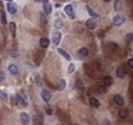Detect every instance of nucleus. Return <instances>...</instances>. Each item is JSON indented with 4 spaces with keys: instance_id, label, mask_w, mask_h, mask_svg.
<instances>
[{
    "instance_id": "nucleus-32",
    "label": "nucleus",
    "mask_w": 133,
    "mask_h": 125,
    "mask_svg": "<svg viewBox=\"0 0 133 125\" xmlns=\"http://www.w3.org/2000/svg\"><path fill=\"white\" fill-rule=\"evenodd\" d=\"M36 82H37V84H38L39 86H41V85H42V79L40 78V76H39V75L36 77Z\"/></svg>"
},
{
    "instance_id": "nucleus-22",
    "label": "nucleus",
    "mask_w": 133,
    "mask_h": 125,
    "mask_svg": "<svg viewBox=\"0 0 133 125\" xmlns=\"http://www.w3.org/2000/svg\"><path fill=\"white\" fill-rule=\"evenodd\" d=\"M33 121L35 125H42V118H40V116H34Z\"/></svg>"
},
{
    "instance_id": "nucleus-6",
    "label": "nucleus",
    "mask_w": 133,
    "mask_h": 125,
    "mask_svg": "<svg viewBox=\"0 0 133 125\" xmlns=\"http://www.w3.org/2000/svg\"><path fill=\"white\" fill-rule=\"evenodd\" d=\"M20 117H21V122H22V124L29 125V123H30V116H29L27 113H25V112L21 113Z\"/></svg>"
},
{
    "instance_id": "nucleus-21",
    "label": "nucleus",
    "mask_w": 133,
    "mask_h": 125,
    "mask_svg": "<svg viewBox=\"0 0 133 125\" xmlns=\"http://www.w3.org/2000/svg\"><path fill=\"white\" fill-rule=\"evenodd\" d=\"M78 53H79L80 57H82V58H86V57L88 56V53H89V52H88V49H87V48L82 47L79 51H78Z\"/></svg>"
},
{
    "instance_id": "nucleus-26",
    "label": "nucleus",
    "mask_w": 133,
    "mask_h": 125,
    "mask_svg": "<svg viewBox=\"0 0 133 125\" xmlns=\"http://www.w3.org/2000/svg\"><path fill=\"white\" fill-rule=\"evenodd\" d=\"M97 91H98L99 93H101V94L106 93V86H105V85H99V86L97 87Z\"/></svg>"
},
{
    "instance_id": "nucleus-30",
    "label": "nucleus",
    "mask_w": 133,
    "mask_h": 125,
    "mask_svg": "<svg viewBox=\"0 0 133 125\" xmlns=\"http://www.w3.org/2000/svg\"><path fill=\"white\" fill-rule=\"evenodd\" d=\"M0 99L1 100H4V101L7 99V95H6L5 92H3L2 90H0Z\"/></svg>"
},
{
    "instance_id": "nucleus-11",
    "label": "nucleus",
    "mask_w": 133,
    "mask_h": 125,
    "mask_svg": "<svg viewBox=\"0 0 133 125\" xmlns=\"http://www.w3.org/2000/svg\"><path fill=\"white\" fill-rule=\"evenodd\" d=\"M49 39L48 38H45V37H42L40 39V45L43 47V48H47L49 46Z\"/></svg>"
},
{
    "instance_id": "nucleus-9",
    "label": "nucleus",
    "mask_w": 133,
    "mask_h": 125,
    "mask_svg": "<svg viewBox=\"0 0 133 125\" xmlns=\"http://www.w3.org/2000/svg\"><path fill=\"white\" fill-rule=\"evenodd\" d=\"M114 103H115L116 105H118V106H123V105H124V98H123L121 95L116 94V95L114 96Z\"/></svg>"
},
{
    "instance_id": "nucleus-25",
    "label": "nucleus",
    "mask_w": 133,
    "mask_h": 125,
    "mask_svg": "<svg viewBox=\"0 0 133 125\" xmlns=\"http://www.w3.org/2000/svg\"><path fill=\"white\" fill-rule=\"evenodd\" d=\"M132 40H133V33H128V34H126V36H125V41H126L127 43H130Z\"/></svg>"
},
{
    "instance_id": "nucleus-4",
    "label": "nucleus",
    "mask_w": 133,
    "mask_h": 125,
    "mask_svg": "<svg viewBox=\"0 0 133 125\" xmlns=\"http://www.w3.org/2000/svg\"><path fill=\"white\" fill-rule=\"evenodd\" d=\"M6 7H7V10H8V12L10 14H15L17 11H18V6L13 2H8L7 5H6Z\"/></svg>"
},
{
    "instance_id": "nucleus-5",
    "label": "nucleus",
    "mask_w": 133,
    "mask_h": 125,
    "mask_svg": "<svg viewBox=\"0 0 133 125\" xmlns=\"http://www.w3.org/2000/svg\"><path fill=\"white\" fill-rule=\"evenodd\" d=\"M60 39H61V34H60V32H58V31L53 32V34H52V42H53V44H54V45L59 44Z\"/></svg>"
},
{
    "instance_id": "nucleus-3",
    "label": "nucleus",
    "mask_w": 133,
    "mask_h": 125,
    "mask_svg": "<svg viewBox=\"0 0 133 125\" xmlns=\"http://www.w3.org/2000/svg\"><path fill=\"white\" fill-rule=\"evenodd\" d=\"M65 12L68 14V17L71 19V20H74L75 19V11H74V8L71 4H68L65 6Z\"/></svg>"
},
{
    "instance_id": "nucleus-15",
    "label": "nucleus",
    "mask_w": 133,
    "mask_h": 125,
    "mask_svg": "<svg viewBox=\"0 0 133 125\" xmlns=\"http://www.w3.org/2000/svg\"><path fill=\"white\" fill-rule=\"evenodd\" d=\"M57 51H58V53H59V54H61V56H62L67 61H70V60H71L70 54H69L66 50H64V49H61V48H58V49H57Z\"/></svg>"
},
{
    "instance_id": "nucleus-34",
    "label": "nucleus",
    "mask_w": 133,
    "mask_h": 125,
    "mask_svg": "<svg viewBox=\"0 0 133 125\" xmlns=\"http://www.w3.org/2000/svg\"><path fill=\"white\" fill-rule=\"evenodd\" d=\"M128 66H129L131 69H133V59H130V60L128 61Z\"/></svg>"
},
{
    "instance_id": "nucleus-7",
    "label": "nucleus",
    "mask_w": 133,
    "mask_h": 125,
    "mask_svg": "<svg viewBox=\"0 0 133 125\" xmlns=\"http://www.w3.org/2000/svg\"><path fill=\"white\" fill-rule=\"evenodd\" d=\"M41 97H42V99H43L44 101L48 103V101L50 100V98H51V93H50L48 90L44 89V90H42V92H41Z\"/></svg>"
},
{
    "instance_id": "nucleus-2",
    "label": "nucleus",
    "mask_w": 133,
    "mask_h": 125,
    "mask_svg": "<svg viewBox=\"0 0 133 125\" xmlns=\"http://www.w3.org/2000/svg\"><path fill=\"white\" fill-rule=\"evenodd\" d=\"M124 23H125V18L122 14H117L113 18V24L115 26H121Z\"/></svg>"
},
{
    "instance_id": "nucleus-8",
    "label": "nucleus",
    "mask_w": 133,
    "mask_h": 125,
    "mask_svg": "<svg viewBox=\"0 0 133 125\" xmlns=\"http://www.w3.org/2000/svg\"><path fill=\"white\" fill-rule=\"evenodd\" d=\"M116 75L118 78H124L126 76V69L123 67H119L116 71Z\"/></svg>"
},
{
    "instance_id": "nucleus-29",
    "label": "nucleus",
    "mask_w": 133,
    "mask_h": 125,
    "mask_svg": "<svg viewBox=\"0 0 133 125\" xmlns=\"http://www.w3.org/2000/svg\"><path fill=\"white\" fill-rule=\"evenodd\" d=\"M74 71H75V65L74 64H70L69 68H68V73L69 74H72Z\"/></svg>"
},
{
    "instance_id": "nucleus-37",
    "label": "nucleus",
    "mask_w": 133,
    "mask_h": 125,
    "mask_svg": "<svg viewBox=\"0 0 133 125\" xmlns=\"http://www.w3.org/2000/svg\"><path fill=\"white\" fill-rule=\"evenodd\" d=\"M6 1H12V0H6Z\"/></svg>"
},
{
    "instance_id": "nucleus-19",
    "label": "nucleus",
    "mask_w": 133,
    "mask_h": 125,
    "mask_svg": "<svg viewBox=\"0 0 133 125\" xmlns=\"http://www.w3.org/2000/svg\"><path fill=\"white\" fill-rule=\"evenodd\" d=\"M43 8H44V10H45V12L46 13H51V11H52V6H51V4L48 2V3H44L43 4Z\"/></svg>"
},
{
    "instance_id": "nucleus-17",
    "label": "nucleus",
    "mask_w": 133,
    "mask_h": 125,
    "mask_svg": "<svg viewBox=\"0 0 133 125\" xmlns=\"http://www.w3.org/2000/svg\"><path fill=\"white\" fill-rule=\"evenodd\" d=\"M89 104H90L92 107H94V108H98V107H99V101H98V99L95 98V97H91V98L89 99Z\"/></svg>"
},
{
    "instance_id": "nucleus-35",
    "label": "nucleus",
    "mask_w": 133,
    "mask_h": 125,
    "mask_svg": "<svg viewBox=\"0 0 133 125\" xmlns=\"http://www.w3.org/2000/svg\"><path fill=\"white\" fill-rule=\"evenodd\" d=\"M35 2H38V3H40V2H42L43 4L44 3H48V0H34Z\"/></svg>"
},
{
    "instance_id": "nucleus-20",
    "label": "nucleus",
    "mask_w": 133,
    "mask_h": 125,
    "mask_svg": "<svg viewBox=\"0 0 133 125\" xmlns=\"http://www.w3.org/2000/svg\"><path fill=\"white\" fill-rule=\"evenodd\" d=\"M15 30H17V25H15V23L11 22V23L9 24V31H10V33H11L12 37H14V36H15Z\"/></svg>"
},
{
    "instance_id": "nucleus-28",
    "label": "nucleus",
    "mask_w": 133,
    "mask_h": 125,
    "mask_svg": "<svg viewBox=\"0 0 133 125\" xmlns=\"http://www.w3.org/2000/svg\"><path fill=\"white\" fill-rule=\"evenodd\" d=\"M76 87H77L78 89H83V88H84V84H83V82H82L80 79L76 81Z\"/></svg>"
},
{
    "instance_id": "nucleus-10",
    "label": "nucleus",
    "mask_w": 133,
    "mask_h": 125,
    "mask_svg": "<svg viewBox=\"0 0 133 125\" xmlns=\"http://www.w3.org/2000/svg\"><path fill=\"white\" fill-rule=\"evenodd\" d=\"M86 27L89 29V30H94L95 29V27H96V24H95V22L92 20V19H89L88 21H86Z\"/></svg>"
},
{
    "instance_id": "nucleus-12",
    "label": "nucleus",
    "mask_w": 133,
    "mask_h": 125,
    "mask_svg": "<svg viewBox=\"0 0 133 125\" xmlns=\"http://www.w3.org/2000/svg\"><path fill=\"white\" fill-rule=\"evenodd\" d=\"M104 83L106 84V86H111L113 83H114V79L112 76L109 75H106V77L104 78Z\"/></svg>"
},
{
    "instance_id": "nucleus-18",
    "label": "nucleus",
    "mask_w": 133,
    "mask_h": 125,
    "mask_svg": "<svg viewBox=\"0 0 133 125\" xmlns=\"http://www.w3.org/2000/svg\"><path fill=\"white\" fill-rule=\"evenodd\" d=\"M122 6H123V1H122V0H116L115 5H114L115 10H116V11H120L121 8H122Z\"/></svg>"
},
{
    "instance_id": "nucleus-31",
    "label": "nucleus",
    "mask_w": 133,
    "mask_h": 125,
    "mask_svg": "<svg viewBox=\"0 0 133 125\" xmlns=\"http://www.w3.org/2000/svg\"><path fill=\"white\" fill-rule=\"evenodd\" d=\"M11 106H15L18 104V99H17V96H11V101H10Z\"/></svg>"
},
{
    "instance_id": "nucleus-33",
    "label": "nucleus",
    "mask_w": 133,
    "mask_h": 125,
    "mask_svg": "<svg viewBox=\"0 0 133 125\" xmlns=\"http://www.w3.org/2000/svg\"><path fill=\"white\" fill-rule=\"evenodd\" d=\"M4 80H5V74H4V72L0 71V82H3Z\"/></svg>"
},
{
    "instance_id": "nucleus-24",
    "label": "nucleus",
    "mask_w": 133,
    "mask_h": 125,
    "mask_svg": "<svg viewBox=\"0 0 133 125\" xmlns=\"http://www.w3.org/2000/svg\"><path fill=\"white\" fill-rule=\"evenodd\" d=\"M66 84H67V82H66V80H60L59 81V83H58V86H57V89L58 90H62V89H65V87H66Z\"/></svg>"
},
{
    "instance_id": "nucleus-27",
    "label": "nucleus",
    "mask_w": 133,
    "mask_h": 125,
    "mask_svg": "<svg viewBox=\"0 0 133 125\" xmlns=\"http://www.w3.org/2000/svg\"><path fill=\"white\" fill-rule=\"evenodd\" d=\"M1 23L2 24H6V14H5V11L4 10H1Z\"/></svg>"
},
{
    "instance_id": "nucleus-23",
    "label": "nucleus",
    "mask_w": 133,
    "mask_h": 125,
    "mask_svg": "<svg viewBox=\"0 0 133 125\" xmlns=\"http://www.w3.org/2000/svg\"><path fill=\"white\" fill-rule=\"evenodd\" d=\"M54 27H55L56 29H59V28L62 27V21H61V19H56V20H55V22H54Z\"/></svg>"
},
{
    "instance_id": "nucleus-14",
    "label": "nucleus",
    "mask_w": 133,
    "mask_h": 125,
    "mask_svg": "<svg viewBox=\"0 0 133 125\" xmlns=\"http://www.w3.org/2000/svg\"><path fill=\"white\" fill-rule=\"evenodd\" d=\"M86 10H87V12L90 14V17H92V18H98L99 17V14L98 13H96L91 7H89L88 5H86Z\"/></svg>"
},
{
    "instance_id": "nucleus-16",
    "label": "nucleus",
    "mask_w": 133,
    "mask_h": 125,
    "mask_svg": "<svg viewBox=\"0 0 133 125\" xmlns=\"http://www.w3.org/2000/svg\"><path fill=\"white\" fill-rule=\"evenodd\" d=\"M128 115H129V112H128L126 109H121V110L119 111V117H120V118H122V119L127 118V117H128Z\"/></svg>"
},
{
    "instance_id": "nucleus-13",
    "label": "nucleus",
    "mask_w": 133,
    "mask_h": 125,
    "mask_svg": "<svg viewBox=\"0 0 133 125\" xmlns=\"http://www.w3.org/2000/svg\"><path fill=\"white\" fill-rule=\"evenodd\" d=\"M8 71H9V73H10V74H12V75H17V74L19 73V68H18L15 65H9V67H8Z\"/></svg>"
},
{
    "instance_id": "nucleus-1",
    "label": "nucleus",
    "mask_w": 133,
    "mask_h": 125,
    "mask_svg": "<svg viewBox=\"0 0 133 125\" xmlns=\"http://www.w3.org/2000/svg\"><path fill=\"white\" fill-rule=\"evenodd\" d=\"M17 99H18V103H20L21 105H23L24 107H27L28 106V98H27L26 94L24 93L23 91H20L17 94Z\"/></svg>"
},
{
    "instance_id": "nucleus-36",
    "label": "nucleus",
    "mask_w": 133,
    "mask_h": 125,
    "mask_svg": "<svg viewBox=\"0 0 133 125\" xmlns=\"http://www.w3.org/2000/svg\"><path fill=\"white\" fill-rule=\"evenodd\" d=\"M104 1H106V2H109L111 0H104Z\"/></svg>"
}]
</instances>
